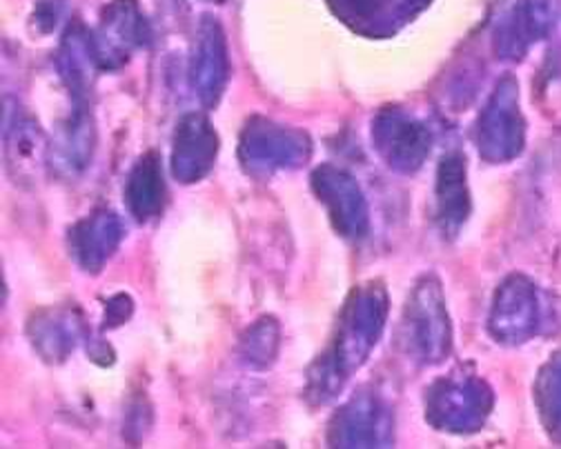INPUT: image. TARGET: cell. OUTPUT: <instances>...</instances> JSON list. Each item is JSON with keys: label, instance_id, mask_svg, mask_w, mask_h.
Listing matches in <instances>:
<instances>
[{"label": "cell", "instance_id": "5b68a950", "mask_svg": "<svg viewBox=\"0 0 561 449\" xmlns=\"http://www.w3.org/2000/svg\"><path fill=\"white\" fill-rule=\"evenodd\" d=\"M526 138V120L519 110V92L513 77L495 88L474 125L479 154L488 163H506L519 157Z\"/></svg>", "mask_w": 561, "mask_h": 449}, {"label": "cell", "instance_id": "e0dca14e", "mask_svg": "<svg viewBox=\"0 0 561 449\" xmlns=\"http://www.w3.org/2000/svg\"><path fill=\"white\" fill-rule=\"evenodd\" d=\"M125 207L136 222L159 218L168 203V185L159 152H146L131 165L125 181Z\"/></svg>", "mask_w": 561, "mask_h": 449}, {"label": "cell", "instance_id": "52a82bcc", "mask_svg": "<svg viewBox=\"0 0 561 449\" xmlns=\"http://www.w3.org/2000/svg\"><path fill=\"white\" fill-rule=\"evenodd\" d=\"M310 185L314 196L323 203L332 228L339 237L347 241H362L368 237L370 232L368 200L353 174L325 163L312 172Z\"/></svg>", "mask_w": 561, "mask_h": 449}, {"label": "cell", "instance_id": "9a60e30c", "mask_svg": "<svg viewBox=\"0 0 561 449\" xmlns=\"http://www.w3.org/2000/svg\"><path fill=\"white\" fill-rule=\"evenodd\" d=\"M94 149L96 127L90 103H72V112L49 140V165L60 179H77L90 168Z\"/></svg>", "mask_w": 561, "mask_h": 449}, {"label": "cell", "instance_id": "7402d4cb", "mask_svg": "<svg viewBox=\"0 0 561 449\" xmlns=\"http://www.w3.org/2000/svg\"><path fill=\"white\" fill-rule=\"evenodd\" d=\"M535 396L546 429L554 440H561V352L554 354L548 365H543Z\"/></svg>", "mask_w": 561, "mask_h": 449}, {"label": "cell", "instance_id": "30bf717a", "mask_svg": "<svg viewBox=\"0 0 561 449\" xmlns=\"http://www.w3.org/2000/svg\"><path fill=\"white\" fill-rule=\"evenodd\" d=\"M219 157V134L203 112L185 114L172 136L170 168L181 185H194L207 179Z\"/></svg>", "mask_w": 561, "mask_h": 449}, {"label": "cell", "instance_id": "7c38bea8", "mask_svg": "<svg viewBox=\"0 0 561 449\" xmlns=\"http://www.w3.org/2000/svg\"><path fill=\"white\" fill-rule=\"evenodd\" d=\"M230 81V56L224 25L215 16H201L194 51H192V85L203 107H215L226 94Z\"/></svg>", "mask_w": 561, "mask_h": 449}, {"label": "cell", "instance_id": "4fadbf2b", "mask_svg": "<svg viewBox=\"0 0 561 449\" xmlns=\"http://www.w3.org/2000/svg\"><path fill=\"white\" fill-rule=\"evenodd\" d=\"M125 239V222L112 209H96L67 232V250L85 274H101Z\"/></svg>", "mask_w": 561, "mask_h": 449}, {"label": "cell", "instance_id": "7a4b0ae2", "mask_svg": "<svg viewBox=\"0 0 561 449\" xmlns=\"http://www.w3.org/2000/svg\"><path fill=\"white\" fill-rule=\"evenodd\" d=\"M401 334L405 352L419 365H437L450 356L453 325L437 278L426 276L412 287L401 316Z\"/></svg>", "mask_w": 561, "mask_h": 449}, {"label": "cell", "instance_id": "d6986e66", "mask_svg": "<svg viewBox=\"0 0 561 449\" xmlns=\"http://www.w3.org/2000/svg\"><path fill=\"white\" fill-rule=\"evenodd\" d=\"M56 69L72 103H90L94 71H99V67L92 54V38L85 27L75 23L65 32L56 54Z\"/></svg>", "mask_w": 561, "mask_h": 449}, {"label": "cell", "instance_id": "3957f363", "mask_svg": "<svg viewBox=\"0 0 561 449\" xmlns=\"http://www.w3.org/2000/svg\"><path fill=\"white\" fill-rule=\"evenodd\" d=\"M312 157V140L306 131L252 116L239 136V163L254 179L299 170Z\"/></svg>", "mask_w": 561, "mask_h": 449}, {"label": "cell", "instance_id": "6da1fadb", "mask_svg": "<svg viewBox=\"0 0 561 449\" xmlns=\"http://www.w3.org/2000/svg\"><path fill=\"white\" fill-rule=\"evenodd\" d=\"M388 312L390 296L381 283H364L347 296L330 345L308 369L306 396L312 405H325L343 392L379 343Z\"/></svg>", "mask_w": 561, "mask_h": 449}, {"label": "cell", "instance_id": "ffe728a7", "mask_svg": "<svg viewBox=\"0 0 561 449\" xmlns=\"http://www.w3.org/2000/svg\"><path fill=\"white\" fill-rule=\"evenodd\" d=\"M552 23V0H519L497 32L500 58H522L524 51L543 34Z\"/></svg>", "mask_w": 561, "mask_h": 449}, {"label": "cell", "instance_id": "ba28073f", "mask_svg": "<svg viewBox=\"0 0 561 449\" xmlns=\"http://www.w3.org/2000/svg\"><path fill=\"white\" fill-rule=\"evenodd\" d=\"M373 140L381 159L399 174H412L433 149L431 129L401 107H386L373 123Z\"/></svg>", "mask_w": 561, "mask_h": 449}, {"label": "cell", "instance_id": "5bb4252c", "mask_svg": "<svg viewBox=\"0 0 561 449\" xmlns=\"http://www.w3.org/2000/svg\"><path fill=\"white\" fill-rule=\"evenodd\" d=\"M25 334L34 352L49 365H60L75 354L85 336V316L72 303L43 308L27 319Z\"/></svg>", "mask_w": 561, "mask_h": 449}, {"label": "cell", "instance_id": "ac0fdd59", "mask_svg": "<svg viewBox=\"0 0 561 449\" xmlns=\"http://www.w3.org/2000/svg\"><path fill=\"white\" fill-rule=\"evenodd\" d=\"M435 200H437L435 216L442 232L448 237L459 234L472 209L468 176H466V161L459 152H450L442 159L437 168Z\"/></svg>", "mask_w": 561, "mask_h": 449}, {"label": "cell", "instance_id": "277c9868", "mask_svg": "<svg viewBox=\"0 0 561 449\" xmlns=\"http://www.w3.org/2000/svg\"><path fill=\"white\" fill-rule=\"evenodd\" d=\"M495 394L474 371L455 369L437 379L428 392L426 414L428 421L450 434L479 431L493 412Z\"/></svg>", "mask_w": 561, "mask_h": 449}, {"label": "cell", "instance_id": "cb8c5ba5", "mask_svg": "<svg viewBox=\"0 0 561 449\" xmlns=\"http://www.w3.org/2000/svg\"><path fill=\"white\" fill-rule=\"evenodd\" d=\"M58 21V12L54 10V0H47V3H41L34 14V23H41V32H51Z\"/></svg>", "mask_w": 561, "mask_h": 449}, {"label": "cell", "instance_id": "2e32d148", "mask_svg": "<svg viewBox=\"0 0 561 449\" xmlns=\"http://www.w3.org/2000/svg\"><path fill=\"white\" fill-rule=\"evenodd\" d=\"M5 161L16 183L32 185L49 161V140L41 125L30 116L5 120Z\"/></svg>", "mask_w": 561, "mask_h": 449}, {"label": "cell", "instance_id": "44dd1931", "mask_svg": "<svg viewBox=\"0 0 561 449\" xmlns=\"http://www.w3.org/2000/svg\"><path fill=\"white\" fill-rule=\"evenodd\" d=\"M280 349V325L274 316H261L252 325L245 327V332L239 338V356L241 360L256 369H270Z\"/></svg>", "mask_w": 561, "mask_h": 449}, {"label": "cell", "instance_id": "d4e9b609", "mask_svg": "<svg viewBox=\"0 0 561 449\" xmlns=\"http://www.w3.org/2000/svg\"><path fill=\"white\" fill-rule=\"evenodd\" d=\"M213 3H228V0H213Z\"/></svg>", "mask_w": 561, "mask_h": 449}, {"label": "cell", "instance_id": "8992f818", "mask_svg": "<svg viewBox=\"0 0 561 449\" xmlns=\"http://www.w3.org/2000/svg\"><path fill=\"white\" fill-rule=\"evenodd\" d=\"M150 27L136 0H110L92 38L99 71H118L148 43Z\"/></svg>", "mask_w": 561, "mask_h": 449}, {"label": "cell", "instance_id": "9c48e42d", "mask_svg": "<svg viewBox=\"0 0 561 449\" xmlns=\"http://www.w3.org/2000/svg\"><path fill=\"white\" fill-rule=\"evenodd\" d=\"M539 296L526 276H508L495 291L488 316V332L502 345H522L530 341L539 327Z\"/></svg>", "mask_w": 561, "mask_h": 449}, {"label": "cell", "instance_id": "8fae6325", "mask_svg": "<svg viewBox=\"0 0 561 449\" xmlns=\"http://www.w3.org/2000/svg\"><path fill=\"white\" fill-rule=\"evenodd\" d=\"M330 447H390L392 416L381 396L362 392L330 421Z\"/></svg>", "mask_w": 561, "mask_h": 449}, {"label": "cell", "instance_id": "603a6c76", "mask_svg": "<svg viewBox=\"0 0 561 449\" xmlns=\"http://www.w3.org/2000/svg\"><path fill=\"white\" fill-rule=\"evenodd\" d=\"M131 312H134V303H131V298L127 293L112 296L110 301L105 303V323H103V327L112 330V327H118V325L127 323Z\"/></svg>", "mask_w": 561, "mask_h": 449}]
</instances>
